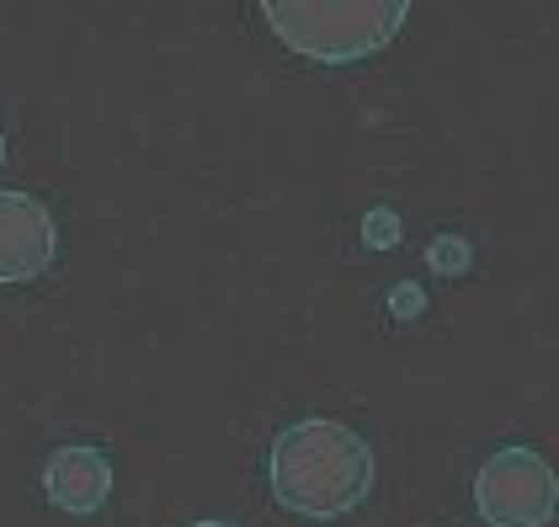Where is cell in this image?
I'll return each mask as SVG.
<instances>
[{"mask_svg":"<svg viewBox=\"0 0 559 527\" xmlns=\"http://www.w3.org/2000/svg\"><path fill=\"white\" fill-rule=\"evenodd\" d=\"M266 480H272L277 506H288L294 517L331 523V517H346L368 501L373 447L342 421L309 416V421L283 427V438L272 442Z\"/></svg>","mask_w":559,"mask_h":527,"instance_id":"cell-1","label":"cell"},{"mask_svg":"<svg viewBox=\"0 0 559 527\" xmlns=\"http://www.w3.org/2000/svg\"><path fill=\"white\" fill-rule=\"evenodd\" d=\"M272 38L309 64H357L394 44L411 5L405 0H266L261 5Z\"/></svg>","mask_w":559,"mask_h":527,"instance_id":"cell-2","label":"cell"},{"mask_svg":"<svg viewBox=\"0 0 559 527\" xmlns=\"http://www.w3.org/2000/svg\"><path fill=\"white\" fill-rule=\"evenodd\" d=\"M474 512L490 527H549L559 512L555 464L533 447H501L474 480Z\"/></svg>","mask_w":559,"mask_h":527,"instance_id":"cell-3","label":"cell"},{"mask_svg":"<svg viewBox=\"0 0 559 527\" xmlns=\"http://www.w3.org/2000/svg\"><path fill=\"white\" fill-rule=\"evenodd\" d=\"M59 256V229L38 197L0 192V283H38Z\"/></svg>","mask_w":559,"mask_h":527,"instance_id":"cell-4","label":"cell"},{"mask_svg":"<svg viewBox=\"0 0 559 527\" xmlns=\"http://www.w3.org/2000/svg\"><path fill=\"white\" fill-rule=\"evenodd\" d=\"M44 490L59 512L91 517L102 512V501L112 495V464L96 447H59L44 464Z\"/></svg>","mask_w":559,"mask_h":527,"instance_id":"cell-5","label":"cell"},{"mask_svg":"<svg viewBox=\"0 0 559 527\" xmlns=\"http://www.w3.org/2000/svg\"><path fill=\"white\" fill-rule=\"evenodd\" d=\"M192 527H235V523H192Z\"/></svg>","mask_w":559,"mask_h":527,"instance_id":"cell-6","label":"cell"}]
</instances>
